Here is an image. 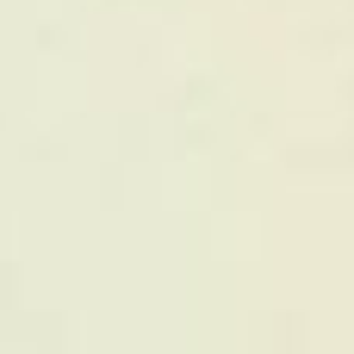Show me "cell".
Segmentation results:
<instances>
[]
</instances>
